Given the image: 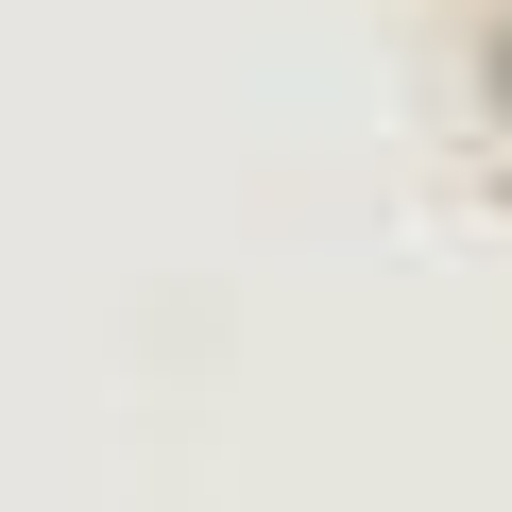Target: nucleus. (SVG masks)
Returning <instances> with one entry per match:
<instances>
[{
  "label": "nucleus",
  "mask_w": 512,
  "mask_h": 512,
  "mask_svg": "<svg viewBox=\"0 0 512 512\" xmlns=\"http://www.w3.org/2000/svg\"><path fill=\"white\" fill-rule=\"evenodd\" d=\"M495 103H512V18H495Z\"/></svg>",
  "instance_id": "nucleus-1"
}]
</instances>
